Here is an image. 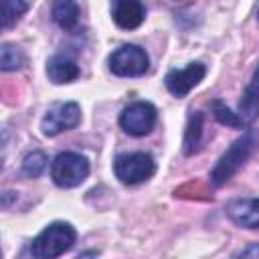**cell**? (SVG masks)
<instances>
[{"label": "cell", "mask_w": 259, "mask_h": 259, "mask_svg": "<svg viewBox=\"0 0 259 259\" xmlns=\"http://www.w3.org/2000/svg\"><path fill=\"white\" fill-rule=\"evenodd\" d=\"M259 148V130H247L243 136H239L231 148L219 158L217 166L210 172V182L212 186H223L227 184L245 164L247 160L257 152Z\"/></svg>", "instance_id": "6da1fadb"}, {"label": "cell", "mask_w": 259, "mask_h": 259, "mask_svg": "<svg viewBox=\"0 0 259 259\" xmlns=\"http://www.w3.org/2000/svg\"><path fill=\"white\" fill-rule=\"evenodd\" d=\"M75 239L77 233L69 223L55 221L32 239L30 253L34 259H57L59 255H63L73 247Z\"/></svg>", "instance_id": "7a4b0ae2"}, {"label": "cell", "mask_w": 259, "mask_h": 259, "mask_svg": "<svg viewBox=\"0 0 259 259\" xmlns=\"http://www.w3.org/2000/svg\"><path fill=\"white\" fill-rule=\"evenodd\" d=\"M53 182L61 188L79 186L89 176V160L77 152H61L51 166Z\"/></svg>", "instance_id": "3957f363"}, {"label": "cell", "mask_w": 259, "mask_h": 259, "mask_svg": "<svg viewBox=\"0 0 259 259\" xmlns=\"http://www.w3.org/2000/svg\"><path fill=\"white\" fill-rule=\"evenodd\" d=\"M113 172L123 184H140L152 178V174L156 172V162L146 152L119 154L113 162Z\"/></svg>", "instance_id": "277c9868"}, {"label": "cell", "mask_w": 259, "mask_h": 259, "mask_svg": "<svg viewBox=\"0 0 259 259\" xmlns=\"http://www.w3.org/2000/svg\"><path fill=\"white\" fill-rule=\"evenodd\" d=\"M148 67V53L138 45H123L109 55V71L117 77H140Z\"/></svg>", "instance_id": "5b68a950"}, {"label": "cell", "mask_w": 259, "mask_h": 259, "mask_svg": "<svg viewBox=\"0 0 259 259\" xmlns=\"http://www.w3.org/2000/svg\"><path fill=\"white\" fill-rule=\"evenodd\" d=\"M156 119H158V109L150 101H134L121 111L119 125L125 134L140 138L154 130Z\"/></svg>", "instance_id": "8992f818"}, {"label": "cell", "mask_w": 259, "mask_h": 259, "mask_svg": "<svg viewBox=\"0 0 259 259\" xmlns=\"http://www.w3.org/2000/svg\"><path fill=\"white\" fill-rule=\"evenodd\" d=\"M81 121V109L75 101H65V103H57L53 105L42 121H40V130L45 136H57L61 132H69L73 127H77Z\"/></svg>", "instance_id": "52a82bcc"}, {"label": "cell", "mask_w": 259, "mask_h": 259, "mask_svg": "<svg viewBox=\"0 0 259 259\" xmlns=\"http://www.w3.org/2000/svg\"><path fill=\"white\" fill-rule=\"evenodd\" d=\"M206 75V67L202 63H190L184 69H172L166 75V87L174 97H184L192 87H196Z\"/></svg>", "instance_id": "ba28073f"}, {"label": "cell", "mask_w": 259, "mask_h": 259, "mask_svg": "<svg viewBox=\"0 0 259 259\" xmlns=\"http://www.w3.org/2000/svg\"><path fill=\"white\" fill-rule=\"evenodd\" d=\"M111 16H113V22L119 28L132 30V28H138L144 22L146 10H144L142 2H136V0H115L111 4Z\"/></svg>", "instance_id": "9c48e42d"}, {"label": "cell", "mask_w": 259, "mask_h": 259, "mask_svg": "<svg viewBox=\"0 0 259 259\" xmlns=\"http://www.w3.org/2000/svg\"><path fill=\"white\" fill-rule=\"evenodd\" d=\"M229 219L243 229H259V198H239L227 206Z\"/></svg>", "instance_id": "30bf717a"}, {"label": "cell", "mask_w": 259, "mask_h": 259, "mask_svg": "<svg viewBox=\"0 0 259 259\" xmlns=\"http://www.w3.org/2000/svg\"><path fill=\"white\" fill-rule=\"evenodd\" d=\"M237 115L245 121V125L251 123V121H255L259 117V65L255 67L253 77H251L249 85L243 91V97L239 101Z\"/></svg>", "instance_id": "8fae6325"}, {"label": "cell", "mask_w": 259, "mask_h": 259, "mask_svg": "<svg viewBox=\"0 0 259 259\" xmlns=\"http://www.w3.org/2000/svg\"><path fill=\"white\" fill-rule=\"evenodd\" d=\"M47 75L57 85L71 83V81H75L79 77V65L73 59L65 57V55H55L47 63Z\"/></svg>", "instance_id": "7c38bea8"}, {"label": "cell", "mask_w": 259, "mask_h": 259, "mask_svg": "<svg viewBox=\"0 0 259 259\" xmlns=\"http://www.w3.org/2000/svg\"><path fill=\"white\" fill-rule=\"evenodd\" d=\"M53 18L63 30H73L79 24V6L71 0H59L53 4Z\"/></svg>", "instance_id": "4fadbf2b"}, {"label": "cell", "mask_w": 259, "mask_h": 259, "mask_svg": "<svg viewBox=\"0 0 259 259\" xmlns=\"http://www.w3.org/2000/svg\"><path fill=\"white\" fill-rule=\"evenodd\" d=\"M200 140H202V113L200 111H192L186 123V132H184V154L190 156L194 152H198L200 148Z\"/></svg>", "instance_id": "5bb4252c"}, {"label": "cell", "mask_w": 259, "mask_h": 259, "mask_svg": "<svg viewBox=\"0 0 259 259\" xmlns=\"http://www.w3.org/2000/svg\"><path fill=\"white\" fill-rule=\"evenodd\" d=\"M28 10V4L22 0H4L2 2V16H0V26L6 30L10 28L24 12Z\"/></svg>", "instance_id": "9a60e30c"}, {"label": "cell", "mask_w": 259, "mask_h": 259, "mask_svg": "<svg viewBox=\"0 0 259 259\" xmlns=\"http://www.w3.org/2000/svg\"><path fill=\"white\" fill-rule=\"evenodd\" d=\"M210 107H212V115H214V119H217L219 123L229 125V127H243V125H245V121H243L235 111H231L223 101L214 99V101L210 103Z\"/></svg>", "instance_id": "2e32d148"}, {"label": "cell", "mask_w": 259, "mask_h": 259, "mask_svg": "<svg viewBox=\"0 0 259 259\" xmlns=\"http://www.w3.org/2000/svg\"><path fill=\"white\" fill-rule=\"evenodd\" d=\"M22 63H24L22 53H20L14 45L4 42L2 49H0V69H2V71H14V69H18Z\"/></svg>", "instance_id": "e0dca14e"}, {"label": "cell", "mask_w": 259, "mask_h": 259, "mask_svg": "<svg viewBox=\"0 0 259 259\" xmlns=\"http://www.w3.org/2000/svg\"><path fill=\"white\" fill-rule=\"evenodd\" d=\"M45 168H47V156H45L42 152H38V150L26 154L24 160H22V172H24L28 178L40 176Z\"/></svg>", "instance_id": "ac0fdd59"}, {"label": "cell", "mask_w": 259, "mask_h": 259, "mask_svg": "<svg viewBox=\"0 0 259 259\" xmlns=\"http://www.w3.org/2000/svg\"><path fill=\"white\" fill-rule=\"evenodd\" d=\"M235 259H259V243H251V245H247Z\"/></svg>", "instance_id": "d6986e66"}, {"label": "cell", "mask_w": 259, "mask_h": 259, "mask_svg": "<svg viewBox=\"0 0 259 259\" xmlns=\"http://www.w3.org/2000/svg\"><path fill=\"white\" fill-rule=\"evenodd\" d=\"M75 259H97V251H85V253L77 255Z\"/></svg>", "instance_id": "ffe728a7"}, {"label": "cell", "mask_w": 259, "mask_h": 259, "mask_svg": "<svg viewBox=\"0 0 259 259\" xmlns=\"http://www.w3.org/2000/svg\"><path fill=\"white\" fill-rule=\"evenodd\" d=\"M257 22H259V10H257Z\"/></svg>", "instance_id": "44dd1931"}]
</instances>
